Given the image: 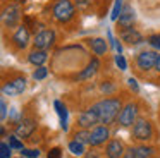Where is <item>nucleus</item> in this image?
Instances as JSON below:
<instances>
[{"mask_svg":"<svg viewBox=\"0 0 160 158\" xmlns=\"http://www.w3.org/2000/svg\"><path fill=\"white\" fill-rule=\"evenodd\" d=\"M91 110L98 115L100 124L108 126V124H112L119 117V113H121V110H122V103L119 98H105V100H102V101L95 103V105L91 106Z\"/></svg>","mask_w":160,"mask_h":158,"instance_id":"1","label":"nucleus"},{"mask_svg":"<svg viewBox=\"0 0 160 158\" xmlns=\"http://www.w3.org/2000/svg\"><path fill=\"white\" fill-rule=\"evenodd\" d=\"M52 14H53V19L57 22H69L71 19L74 17L76 10H74V3L71 0H57L53 3V9H52Z\"/></svg>","mask_w":160,"mask_h":158,"instance_id":"2","label":"nucleus"},{"mask_svg":"<svg viewBox=\"0 0 160 158\" xmlns=\"http://www.w3.org/2000/svg\"><path fill=\"white\" fill-rule=\"evenodd\" d=\"M153 136V127L150 120L146 119H138L132 124V137L138 141H148Z\"/></svg>","mask_w":160,"mask_h":158,"instance_id":"3","label":"nucleus"},{"mask_svg":"<svg viewBox=\"0 0 160 158\" xmlns=\"http://www.w3.org/2000/svg\"><path fill=\"white\" fill-rule=\"evenodd\" d=\"M119 124L122 127H129L138 120V105L136 103H128L126 106H122L121 113L117 117Z\"/></svg>","mask_w":160,"mask_h":158,"instance_id":"4","label":"nucleus"},{"mask_svg":"<svg viewBox=\"0 0 160 158\" xmlns=\"http://www.w3.org/2000/svg\"><path fill=\"white\" fill-rule=\"evenodd\" d=\"M24 89H26V79L22 76H18V77H14V79H11V81L2 84V93L5 96H18Z\"/></svg>","mask_w":160,"mask_h":158,"instance_id":"5","label":"nucleus"},{"mask_svg":"<svg viewBox=\"0 0 160 158\" xmlns=\"http://www.w3.org/2000/svg\"><path fill=\"white\" fill-rule=\"evenodd\" d=\"M157 58H158V53H155L153 50H145L136 57V65L139 71H152L157 65Z\"/></svg>","mask_w":160,"mask_h":158,"instance_id":"6","label":"nucleus"},{"mask_svg":"<svg viewBox=\"0 0 160 158\" xmlns=\"http://www.w3.org/2000/svg\"><path fill=\"white\" fill-rule=\"evenodd\" d=\"M53 41H55V33H53L52 29H43V31H40L38 34H35L33 45H35V48H38V50H48L53 45Z\"/></svg>","mask_w":160,"mask_h":158,"instance_id":"7","label":"nucleus"},{"mask_svg":"<svg viewBox=\"0 0 160 158\" xmlns=\"http://www.w3.org/2000/svg\"><path fill=\"white\" fill-rule=\"evenodd\" d=\"M19 17H21V10L18 5H7L2 10V22L5 27H14L18 26Z\"/></svg>","mask_w":160,"mask_h":158,"instance_id":"8","label":"nucleus"},{"mask_svg":"<svg viewBox=\"0 0 160 158\" xmlns=\"http://www.w3.org/2000/svg\"><path fill=\"white\" fill-rule=\"evenodd\" d=\"M110 137V131L107 126H97L91 129V137H90V144L91 146H100L105 141H108Z\"/></svg>","mask_w":160,"mask_h":158,"instance_id":"9","label":"nucleus"},{"mask_svg":"<svg viewBox=\"0 0 160 158\" xmlns=\"http://www.w3.org/2000/svg\"><path fill=\"white\" fill-rule=\"evenodd\" d=\"M121 40L124 41L128 47H136V45H141L143 41H145V38H143V34L139 33L138 29L129 27V29L121 31Z\"/></svg>","mask_w":160,"mask_h":158,"instance_id":"10","label":"nucleus"},{"mask_svg":"<svg viewBox=\"0 0 160 158\" xmlns=\"http://www.w3.org/2000/svg\"><path fill=\"white\" fill-rule=\"evenodd\" d=\"M78 124H79L81 129H91V127H97V124H100L98 115L93 110H86V112H81L78 117Z\"/></svg>","mask_w":160,"mask_h":158,"instance_id":"11","label":"nucleus"},{"mask_svg":"<svg viewBox=\"0 0 160 158\" xmlns=\"http://www.w3.org/2000/svg\"><path fill=\"white\" fill-rule=\"evenodd\" d=\"M36 129V122L33 119H21L16 126V136H19L21 139L29 137Z\"/></svg>","mask_w":160,"mask_h":158,"instance_id":"12","label":"nucleus"},{"mask_svg":"<svg viewBox=\"0 0 160 158\" xmlns=\"http://www.w3.org/2000/svg\"><path fill=\"white\" fill-rule=\"evenodd\" d=\"M29 43V31L26 26H18L16 33L12 34V45H14L18 50H22L26 48Z\"/></svg>","mask_w":160,"mask_h":158,"instance_id":"13","label":"nucleus"},{"mask_svg":"<svg viewBox=\"0 0 160 158\" xmlns=\"http://www.w3.org/2000/svg\"><path fill=\"white\" fill-rule=\"evenodd\" d=\"M132 24H134V10H132V7L126 5L124 10L121 12V16H119V19H117V26L121 31H124V29L132 27Z\"/></svg>","mask_w":160,"mask_h":158,"instance_id":"14","label":"nucleus"},{"mask_svg":"<svg viewBox=\"0 0 160 158\" xmlns=\"http://www.w3.org/2000/svg\"><path fill=\"white\" fill-rule=\"evenodd\" d=\"M153 153H155V150L152 146H138V148H129L122 158H150Z\"/></svg>","mask_w":160,"mask_h":158,"instance_id":"15","label":"nucleus"},{"mask_svg":"<svg viewBox=\"0 0 160 158\" xmlns=\"http://www.w3.org/2000/svg\"><path fill=\"white\" fill-rule=\"evenodd\" d=\"M124 146L119 139H112L107 143V148H105V155L108 158H122L124 156Z\"/></svg>","mask_w":160,"mask_h":158,"instance_id":"16","label":"nucleus"},{"mask_svg":"<svg viewBox=\"0 0 160 158\" xmlns=\"http://www.w3.org/2000/svg\"><path fill=\"white\" fill-rule=\"evenodd\" d=\"M88 45H90L91 52H93L95 55H105L108 50V45L103 38H91V40L88 41Z\"/></svg>","mask_w":160,"mask_h":158,"instance_id":"17","label":"nucleus"},{"mask_svg":"<svg viewBox=\"0 0 160 158\" xmlns=\"http://www.w3.org/2000/svg\"><path fill=\"white\" fill-rule=\"evenodd\" d=\"M47 58H48V53H47V50H38V48H35V50H33L31 53L28 55L29 64L36 65V67H42V65L47 62Z\"/></svg>","mask_w":160,"mask_h":158,"instance_id":"18","label":"nucleus"},{"mask_svg":"<svg viewBox=\"0 0 160 158\" xmlns=\"http://www.w3.org/2000/svg\"><path fill=\"white\" fill-rule=\"evenodd\" d=\"M98 69H100V62H98V58H93V60L86 65V69L78 76V79H90V77H93V76L98 72Z\"/></svg>","mask_w":160,"mask_h":158,"instance_id":"19","label":"nucleus"},{"mask_svg":"<svg viewBox=\"0 0 160 158\" xmlns=\"http://www.w3.org/2000/svg\"><path fill=\"white\" fill-rule=\"evenodd\" d=\"M55 108H57V113H59V119H60V127H62L64 131H67V106L64 105L62 101H59V100H55Z\"/></svg>","mask_w":160,"mask_h":158,"instance_id":"20","label":"nucleus"},{"mask_svg":"<svg viewBox=\"0 0 160 158\" xmlns=\"http://www.w3.org/2000/svg\"><path fill=\"white\" fill-rule=\"evenodd\" d=\"M67 148H69V151L72 155H78V156H81V155H84L86 151H84V143H79V141L72 139L69 144H67Z\"/></svg>","mask_w":160,"mask_h":158,"instance_id":"21","label":"nucleus"},{"mask_svg":"<svg viewBox=\"0 0 160 158\" xmlns=\"http://www.w3.org/2000/svg\"><path fill=\"white\" fill-rule=\"evenodd\" d=\"M74 139L76 141H79V143H90V137H91V132L88 129H81V131H78L76 134H74Z\"/></svg>","mask_w":160,"mask_h":158,"instance_id":"22","label":"nucleus"},{"mask_svg":"<svg viewBox=\"0 0 160 158\" xmlns=\"http://www.w3.org/2000/svg\"><path fill=\"white\" fill-rule=\"evenodd\" d=\"M122 10H124V7H122V0H115L114 7H112V12H110V19L112 21H117Z\"/></svg>","mask_w":160,"mask_h":158,"instance_id":"23","label":"nucleus"},{"mask_svg":"<svg viewBox=\"0 0 160 158\" xmlns=\"http://www.w3.org/2000/svg\"><path fill=\"white\" fill-rule=\"evenodd\" d=\"M9 144H11V148L12 150H16V151H22L24 150V146H22V143L19 141V136H9Z\"/></svg>","mask_w":160,"mask_h":158,"instance_id":"24","label":"nucleus"},{"mask_svg":"<svg viewBox=\"0 0 160 158\" xmlns=\"http://www.w3.org/2000/svg\"><path fill=\"white\" fill-rule=\"evenodd\" d=\"M11 151H12V148H11V144H7V143H0V158H11Z\"/></svg>","mask_w":160,"mask_h":158,"instance_id":"25","label":"nucleus"},{"mask_svg":"<svg viewBox=\"0 0 160 158\" xmlns=\"http://www.w3.org/2000/svg\"><path fill=\"white\" fill-rule=\"evenodd\" d=\"M47 74H48L47 67H43V65H42V67H38L35 72H33V77H35L36 81H42V79H45V77H47Z\"/></svg>","mask_w":160,"mask_h":158,"instance_id":"26","label":"nucleus"},{"mask_svg":"<svg viewBox=\"0 0 160 158\" xmlns=\"http://www.w3.org/2000/svg\"><path fill=\"white\" fill-rule=\"evenodd\" d=\"M115 64H117V67L121 69V71H126V69H128V62H126V58L122 53L115 55Z\"/></svg>","mask_w":160,"mask_h":158,"instance_id":"27","label":"nucleus"},{"mask_svg":"<svg viewBox=\"0 0 160 158\" xmlns=\"http://www.w3.org/2000/svg\"><path fill=\"white\" fill-rule=\"evenodd\" d=\"M146 41H148V43L152 45L153 48L160 50V34H152V36H148V38H146Z\"/></svg>","mask_w":160,"mask_h":158,"instance_id":"28","label":"nucleus"},{"mask_svg":"<svg viewBox=\"0 0 160 158\" xmlns=\"http://www.w3.org/2000/svg\"><path fill=\"white\" fill-rule=\"evenodd\" d=\"M21 155H24L26 158H38L40 156V150H22Z\"/></svg>","mask_w":160,"mask_h":158,"instance_id":"29","label":"nucleus"},{"mask_svg":"<svg viewBox=\"0 0 160 158\" xmlns=\"http://www.w3.org/2000/svg\"><path fill=\"white\" fill-rule=\"evenodd\" d=\"M128 84H129V88H131L134 93H138V91H139V86H138V82H136V79H134V77H129V79H128Z\"/></svg>","mask_w":160,"mask_h":158,"instance_id":"30","label":"nucleus"},{"mask_svg":"<svg viewBox=\"0 0 160 158\" xmlns=\"http://www.w3.org/2000/svg\"><path fill=\"white\" fill-rule=\"evenodd\" d=\"M0 106H2V112H0V119L5 120V117H7V103H5V100H2V101H0Z\"/></svg>","mask_w":160,"mask_h":158,"instance_id":"31","label":"nucleus"},{"mask_svg":"<svg viewBox=\"0 0 160 158\" xmlns=\"http://www.w3.org/2000/svg\"><path fill=\"white\" fill-rule=\"evenodd\" d=\"M48 158H60V150L59 148H53V150L48 153Z\"/></svg>","mask_w":160,"mask_h":158,"instance_id":"32","label":"nucleus"},{"mask_svg":"<svg viewBox=\"0 0 160 158\" xmlns=\"http://www.w3.org/2000/svg\"><path fill=\"white\" fill-rule=\"evenodd\" d=\"M84 158H98V151H88V153H84Z\"/></svg>","mask_w":160,"mask_h":158,"instance_id":"33","label":"nucleus"},{"mask_svg":"<svg viewBox=\"0 0 160 158\" xmlns=\"http://www.w3.org/2000/svg\"><path fill=\"white\" fill-rule=\"evenodd\" d=\"M155 69H157V72H160V55H158V58H157V65H155Z\"/></svg>","mask_w":160,"mask_h":158,"instance_id":"34","label":"nucleus"},{"mask_svg":"<svg viewBox=\"0 0 160 158\" xmlns=\"http://www.w3.org/2000/svg\"><path fill=\"white\" fill-rule=\"evenodd\" d=\"M78 3H79V5H86L88 0H78Z\"/></svg>","mask_w":160,"mask_h":158,"instance_id":"35","label":"nucleus"},{"mask_svg":"<svg viewBox=\"0 0 160 158\" xmlns=\"http://www.w3.org/2000/svg\"><path fill=\"white\" fill-rule=\"evenodd\" d=\"M18 158H26V156H24V155H21V156H18Z\"/></svg>","mask_w":160,"mask_h":158,"instance_id":"36","label":"nucleus"}]
</instances>
